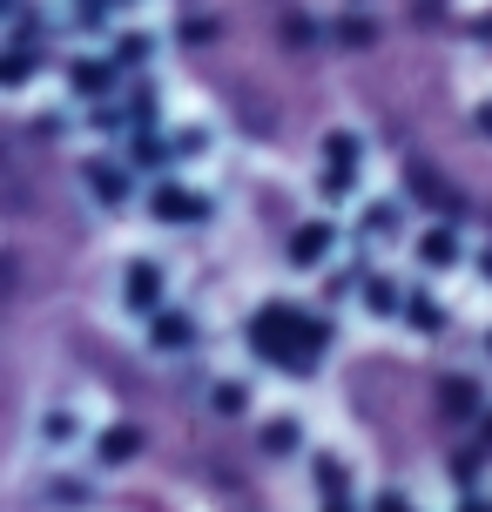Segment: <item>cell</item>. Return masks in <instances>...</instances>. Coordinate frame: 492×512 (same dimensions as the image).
I'll return each instance as SVG.
<instances>
[{"label":"cell","mask_w":492,"mask_h":512,"mask_svg":"<svg viewBox=\"0 0 492 512\" xmlns=\"http://www.w3.org/2000/svg\"><path fill=\"white\" fill-rule=\"evenodd\" d=\"M324 344H331V317H304L297 304H263L250 317V351L290 378H311Z\"/></svg>","instance_id":"obj_1"},{"label":"cell","mask_w":492,"mask_h":512,"mask_svg":"<svg viewBox=\"0 0 492 512\" xmlns=\"http://www.w3.org/2000/svg\"><path fill=\"white\" fill-rule=\"evenodd\" d=\"M149 209H156V223H203L209 216V203L196 196V189H182V182H156Z\"/></svg>","instance_id":"obj_2"},{"label":"cell","mask_w":492,"mask_h":512,"mask_svg":"<svg viewBox=\"0 0 492 512\" xmlns=\"http://www.w3.org/2000/svg\"><path fill=\"white\" fill-rule=\"evenodd\" d=\"M331 250H337V230H331V223H304V230H290V263H297V270L331 263Z\"/></svg>","instance_id":"obj_3"},{"label":"cell","mask_w":492,"mask_h":512,"mask_svg":"<svg viewBox=\"0 0 492 512\" xmlns=\"http://www.w3.org/2000/svg\"><path fill=\"white\" fill-rule=\"evenodd\" d=\"M135 310H162V270L149 263V256H135L129 263V290H122Z\"/></svg>","instance_id":"obj_4"},{"label":"cell","mask_w":492,"mask_h":512,"mask_svg":"<svg viewBox=\"0 0 492 512\" xmlns=\"http://www.w3.org/2000/svg\"><path fill=\"white\" fill-rule=\"evenodd\" d=\"M81 182H88V196H95V203H129V176H122V169H115V162H88V169H81Z\"/></svg>","instance_id":"obj_5"},{"label":"cell","mask_w":492,"mask_h":512,"mask_svg":"<svg viewBox=\"0 0 492 512\" xmlns=\"http://www.w3.org/2000/svg\"><path fill=\"white\" fill-rule=\"evenodd\" d=\"M149 344H156V351H189V344H196V324H189L182 310H156V324H149Z\"/></svg>","instance_id":"obj_6"},{"label":"cell","mask_w":492,"mask_h":512,"mask_svg":"<svg viewBox=\"0 0 492 512\" xmlns=\"http://www.w3.org/2000/svg\"><path fill=\"white\" fill-rule=\"evenodd\" d=\"M135 452H142V425H108V432L95 438V459L102 465H129Z\"/></svg>","instance_id":"obj_7"},{"label":"cell","mask_w":492,"mask_h":512,"mask_svg":"<svg viewBox=\"0 0 492 512\" xmlns=\"http://www.w3.org/2000/svg\"><path fill=\"white\" fill-rule=\"evenodd\" d=\"M68 81H75L81 95H115V81H122V61H75V68H68Z\"/></svg>","instance_id":"obj_8"},{"label":"cell","mask_w":492,"mask_h":512,"mask_svg":"<svg viewBox=\"0 0 492 512\" xmlns=\"http://www.w3.org/2000/svg\"><path fill=\"white\" fill-rule=\"evenodd\" d=\"M412 250H418V263H425V270H452V263H459V236H452V230L439 223V230H425V236H418Z\"/></svg>","instance_id":"obj_9"},{"label":"cell","mask_w":492,"mask_h":512,"mask_svg":"<svg viewBox=\"0 0 492 512\" xmlns=\"http://www.w3.org/2000/svg\"><path fill=\"white\" fill-rule=\"evenodd\" d=\"M439 411L445 418H472V411H479V384L472 378H445L439 384Z\"/></svg>","instance_id":"obj_10"},{"label":"cell","mask_w":492,"mask_h":512,"mask_svg":"<svg viewBox=\"0 0 492 512\" xmlns=\"http://www.w3.org/2000/svg\"><path fill=\"white\" fill-rule=\"evenodd\" d=\"M358 297H364V310H371V317H391V310H405V297H398V283H391V277H364V283H358Z\"/></svg>","instance_id":"obj_11"},{"label":"cell","mask_w":492,"mask_h":512,"mask_svg":"<svg viewBox=\"0 0 492 512\" xmlns=\"http://www.w3.org/2000/svg\"><path fill=\"white\" fill-rule=\"evenodd\" d=\"M297 418H270V425H263V452H270V459H290V452H297Z\"/></svg>","instance_id":"obj_12"},{"label":"cell","mask_w":492,"mask_h":512,"mask_svg":"<svg viewBox=\"0 0 492 512\" xmlns=\"http://www.w3.org/2000/svg\"><path fill=\"white\" fill-rule=\"evenodd\" d=\"M405 182H412V196H418V203H439V209H452V189H445V176H439V169H412Z\"/></svg>","instance_id":"obj_13"},{"label":"cell","mask_w":492,"mask_h":512,"mask_svg":"<svg viewBox=\"0 0 492 512\" xmlns=\"http://www.w3.org/2000/svg\"><path fill=\"white\" fill-rule=\"evenodd\" d=\"M405 317H412V331H425V337L445 331V310L432 304V297H405Z\"/></svg>","instance_id":"obj_14"},{"label":"cell","mask_w":492,"mask_h":512,"mask_svg":"<svg viewBox=\"0 0 492 512\" xmlns=\"http://www.w3.org/2000/svg\"><path fill=\"white\" fill-rule=\"evenodd\" d=\"M391 223H398V209H391V203H371V209H364V243H385Z\"/></svg>","instance_id":"obj_15"},{"label":"cell","mask_w":492,"mask_h":512,"mask_svg":"<svg viewBox=\"0 0 492 512\" xmlns=\"http://www.w3.org/2000/svg\"><path fill=\"white\" fill-rule=\"evenodd\" d=\"M344 486H351V472L337 459H317V492H331V499H344Z\"/></svg>","instance_id":"obj_16"},{"label":"cell","mask_w":492,"mask_h":512,"mask_svg":"<svg viewBox=\"0 0 492 512\" xmlns=\"http://www.w3.org/2000/svg\"><path fill=\"white\" fill-rule=\"evenodd\" d=\"M317 189H324V196H351V189H358V176H351V162H331Z\"/></svg>","instance_id":"obj_17"},{"label":"cell","mask_w":492,"mask_h":512,"mask_svg":"<svg viewBox=\"0 0 492 512\" xmlns=\"http://www.w3.org/2000/svg\"><path fill=\"white\" fill-rule=\"evenodd\" d=\"M209 405L223 411V418H236V411H243V384H216V391H209Z\"/></svg>","instance_id":"obj_18"},{"label":"cell","mask_w":492,"mask_h":512,"mask_svg":"<svg viewBox=\"0 0 492 512\" xmlns=\"http://www.w3.org/2000/svg\"><path fill=\"white\" fill-rule=\"evenodd\" d=\"M41 438H48V445L75 438V418H68V411H48V418H41Z\"/></svg>","instance_id":"obj_19"},{"label":"cell","mask_w":492,"mask_h":512,"mask_svg":"<svg viewBox=\"0 0 492 512\" xmlns=\"http://www.w3.org/2000/svg\"><path fill=\"white\" fill-rule=\"evenodd\" d=\"M324 155H331V162H358V142H351V135H324Z\"/></svg>","instance_id":"obj_20"},{"label":"cell","mask_w":492,"mask_h":512,"mask_svg":"<svg viewBox=\"0 0 492 512\" xmlns=\"http://www.w3.org/2000/svg\"><path fill=\"white\" fill-rule=\"evenodd\" d=\"M27 75H34V61H27V54H7V88H21Z\"/></svg>","instance_id":"obj_21"},{"label":"cell","mask_w":492,"mask_h":512,"mask_svg":"<svg viewBox=\"0 0 492 512\" xmlns=\"http://www.w3.org/2000/svg\"><path fill=\"white\" fill-rule=\"evenodd\" d=\"M162 155H169V149H162L156 135H135V162H162Z\"/></svg>","instance_id":"obj_22"},{"label":"cell","mask_w":492,"mask_h":512,"mask_svg":"<svg viewBox=\"0 0 492 512\" xmlns=\"http://www.w3.org/2000/svg\"><path fill=\"white\" fill-rule=\"evenodd\" d=\"M378 512H412V499H398V492H385V499H378Z\"/></svg>","instance_id":"obj_23"},{"label":"cell","mask_w":492,"mask_h":512,"mask_svg":"<svg viewBox=\"0 0 492 512\" xmlns=\"http://www.w3.org/2000/svg\"><path fill=\"white\" fill-rule=\"evenodd\" d=\"M472 128H479V135H492V102L479 108V115H472Z\"/></svg>","instance_id":"obj_24"},{"label":"cell","mask_w":492,"mask_h":512,"mask_svg":"<svg viewBox=\"0 0 492 512\" xmlns=\"http://www.w3.org/2000/svg\"><path fill=\"white\" fill-rule=\"evenodd\" d=\"M459 512H492V506H486V499H466V506H459Z\"/></svg>","instance_id":"obj_25"},{"label":"cell","mask_w":492,"mask_h":512,"mask_svg":"<svg viewBox=\"0 0 492 512\" xmlns=\"http://www.w3.org/2000/svg\"><path fill=\"white\" fill-rule=\"evenodd\" d=\"M479 277H492V250H486V256H479Z\"/></svg>","instance_id":"obj_26"},{"label":"cell","mask_w":492,"mask_h":512,"mask_svg":"<svg viewBox=\"0 0 492 512\" xmlns=\"http://www.w3.org/2000/svg\"><path fill=\"white\" fill-rule=\"evenodd\" d=\"M324 512H351V506H344V499H331V506H324Z\"/></svg>","instance_id":"obj_27"},{"label":"cell","mask_w":492,"mask_h":512,"mask_svg":"<svg viewBox=\"0 0 492 512\" xmlns=\"http://www.w3.org/2000/svg\"><path fill=\"white\" fill-rule=\"evenodd\" d=\"M486 344H492V337H486Z\"/></svg>","instance_id":"obj_28"}]
</instances>
